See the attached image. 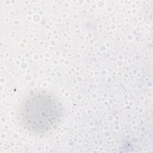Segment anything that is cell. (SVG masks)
Instances as JSON below:
<instances>
[{"mask_svg": "<svg viewBox=\"0 0 153 153\" xmlns=\"http://www.w3.org/2000/svg\"><path fill=\"white\" fill-rule=\"evenodd\" d=\"M61 103L48 93H37L26 98L18 110L22 127L32 134H43L54 128L63 114Z\"/></svg>", "mask_w": 153, "mask_h": 153, "instance_id": "cell-1", "label": "cell"}]
</instances>
